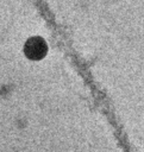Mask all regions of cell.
Returning <instances> with one entry per match:
<instances>
[{"mask_svg": "<svg viewBox=\"0 0 144 152\" xmlns=\"http://www.w3.org/2000/svg\"><path fill=\"white\" fill-rule=\"evenodd\" d=\"M25 52L30 58H39L45 53V44L39 38H31L25 45Z\"/></svg>", "mask_w": 144, "mask_h": 152, "instance_id": "cell-1", "label": "cell"}]
</instances>
